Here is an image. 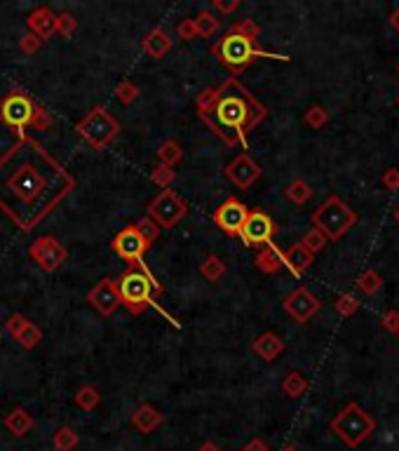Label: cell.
I'll use <instances>...</instances> for the list:
<instances>
[{
  "mask_svg": "<svg viewBox=\"0 0 399 451\" xmlns=\"http://www.w3.org/2000/svg\"><path fill=\"white\" fill-rule=\"evenodd\" d=\"M174 176H176V174H174V169H172V167H165V164H158V167H155V169L151 172L153 184H155V186H160L162 191L172 186Z\"/></svg>",
  "mask_w": 399,
  "mask_h": 451,
  "instance_id": "39",
  "label": "cell"
},
{
  "mask_svg": "<svg viewBox=\"0 0 399 451\" xmlns=\"http://www.w3.org/2000/svg\"><path fill=\"white\" fill-rule=\"evenodd\" d=\"M116 287H118L120 306H125L132 315H141L148 306H155V299L162 296V284L155 280L153 273L148 270L146 261L130 263V266L123 270V275L116 280ZM160 313L165 315L169 322H174V318H169L165 311Z\"/></svg>",
  "mask_w": 399,
  "mask_h": 451,
  "instance_id": "4",
  "label": "cell"
},
{
  "mask_svg": "<svg viewBox=\"0 0 399 451\" xmlns=\"http://www.w3.org/2000/svg\"><path fill=\"white\" fill-rule=\"evenodd\" d=\"M158 160L160 164H165V167H176L181 160H183V148L179 141H174V139H167V141H162L160 148H158Z\"/></svg>",
  "mask_w": 399,
  "mask_h": 451,
  "instance_id": "24",
  "label": "cell"
},
{
  "mask_svg": "<svg viewBox=\"0 0 399 451\" xmlns=\"http://www.w3.org/2000/svg\"><path fill=\"white\" fill-rule=\"evenodd\" d=\"M390 24H393V26L397 28V31H399V7H397V10H395L393 14H390Z\"/></svg>",
  "mask_w": 399,
  "mask_h": 451,
  "instance_id": "49",
  "label": "cell"
},
{
  "mask_svg": "<svg viewBox=\"0 0 399 451\" xmlns=\"http://www.w3.org/2000/svg\"><path fill=\"white\" fill-rule=\"evenodd\" d=\"M31 127H35L38 132H47L49 127H52V113H49L45 106L38 104V109H35V116H33V123Z\"/></svg>",
  "mask_w": 399,
  "mask_h": 451,
  "instance_id": "40",
  "label": "cell"
},
{
  "mask_svg": "<svg viewBox=\"0 0 399 451\" xmlns=\"http://www.w3.org/2000/svg\"><path fill=\"white\" fill-rule=\"evenodd\" d=\"M326 240L324 238V233H319L317 228H310L308 233L303 235V240H301V245L308 249V252H312V254H317V252H322V249L326 247Z\"/></svg>",
  "mask_w": 399,
  "mask_h": 451,
  "instance_id": "35",
  "label": "cell"
},
{
  "mask_svg": "<svg viewBox=\"0 0 399 451\" xmlns=\"http://www.w3.org/2000/svg\"><path fill=\"white\" fill-rule=\"evenodd\" d=\"M99 402H102V392L94 385H82V388H78L75 392V404L80 407L85 411H92L97 409Z\"/></svg>",
  "mask_w": 399,
  "mask_h": 451,
  "instance_id": "29",
  "label": "cell"
},
{
  "mask_svg": "<svg viewBox=\"0 0 399 451\" xmlns=\"http://www.w3.org/2000/svg\"><path fill=\"white\" fill-rule=\"evenodd\" d=\"M275 233H277L275 221L270 219L266 212L254 210L249 212L245 226H242L240 231V238L247 247H266V245H273Z\"/></svg>",
  "mask_w": 399,
  "mask_h": 451,
  "instance_id": "11",
  "label": "cell"
},
{
  "mask_svg": "<svg viewBox=\"0 0 399 451\" xmlns=\"http://www.w3.org/2000/svg\"><path fill=\"white\" fill-rule=\"evenodd\" d=\"M381 287H383V277L379 270H374V268L364 270V273L357 277V289L367 296H374L376 291H381Z\"/></svg>",
  "mask_w": 399,
  "mask_h": 451,
  "instance_id": "30",
  "label": "cell"
},
{
  "mask_svg": "<svg viewBox=\"0 0 399 451\" xmlns=\"http://www.w3.org/2000/svg\"><path fill=\"white\" fill-rule=\"evenodd\" d=\"M28 256H31L42 270L54 273V270H59L63 263L68 261V249L56 238H52V235H45V238H38L28 245Z\"/></svg>",
  "mask_w": 399,
  "mask_h": 451,
  "instance_id": "10",
  "label": "cell"
},
{
  "mask_svg": "<svg viewBox=\"0 0 399 451\" xmlns=\"http://www.w3.org/2000/svg\"><path fill=\"white\" fill-rule=\"evenodd\" d=\"M284 196H287V200H291L294 205H303L312 198V188L308 186V181L296 179V181H291L287 188H284Z\"/></svg>",
  "mask_w": 399,
  "mask_h": 451,
  "instance_id": "32",
  "label": "cell"
},
{
  "mask_svg": "<svg viewBox=\"0 0 399 451\" xmlns=\"http://www.w3.org/2000/svg\"><path fill=\"white\" fill-rule=\"evenodd\" d=\"M40 45H42V40H38L31 33L21 35V40H19V47H21V52H24V54H35L40 49Z\"/></svg>",
  "mask_w": 399,
  "mask_h": 451,
  "instance_id": "41",
  "label": "cell"
},
{
  "mask_svg": "<svg viewBox=\"0 0 399 451\" xmlns=\"http://www.w3.org/2000/svg\"><path fill=\"white\" fill-rule=\"evenodd\" d=\"M381 325H383V329H388V332L397 334L399 332V311H388L386 315H383Z\"/></svg>",
  "mask_w": 399,
  "mask_h": 451,
  "instance_id": "44",
  "label": "cell"
},
{
  "mask_svg": "<svg viewBox=\"0 0 399 451\" xmlns=\"http://www.w3.org/2000/svg\"><path fill=\"white\" fill-rule=\"evenodd\" d=\"M5 428L10 431L14 438H24V435L31 433L33 428V416L28 414L26 409H12L10 414L5 416Z\"/></svg>",
  "mask_w": 399,
  "mask_h": 451,
  "instance_id": "23",
  "label": "cell"
},
{
  "mask_svg": "<svg viewBox=\"0 0 399 451\" xmlns=\"http://www.w3.org/2000/svg\"><path fill=\"white\" fill-rule=\"evenodd\" d=\"M87 301H90V306L94 308L99 315H104V318H111V315L120 308V296H118L116 280H111V277H104V280H99L97 287L90 289Z\"/></svg>",
  "mask_w": 399,
  "mask_h": 451,
  "instance_id": "15",
  "label": "cell"
},
{
  "mask_svg": "<svg viewBox=\"0 0 399 451\" xmlns=\"http://www.w3.org/2000/svg\"><path fill=\"white\" fill-rule=\"evenodd\" d=\"M78 442H80V438H78V433L68 426H61L52 438V445L56 451H73L78 447Z\"/></svg>",
  "mask_w": 399,
  "mask_h": 451,
  "instance_id": "33",
  "label": "cell"
},
{
  "mask_svg": "<svg viewBox=\"0 0 399 451\" xmlns=\"http://www.w3.org/2000/svg\"><path fill=\"white\" fill-rule=\"evenodd\" d=\"M26 318H21L19 313H12L10 318H7V322H5V327H7V332H10L12 336H17L21 329H24V325H26Z\"/></svg>",
  "mask_w": 399,
  "mask_h": 451,
  "instance_id": "43",
  "label": "cell"
},
{
  "mask_svg": "<svg viewBox=\"0 0 399 451\" xmlns=\"http://www.w3.org/2000/svg\"><path fill=\"white\" fill-rule=\"evenodd\" d=\"M329 123V113L322 106H310L308 111H305V125H310L312 130H319V127H324Z\"/></svg>",
  "mask_w": 399,
  "mask_h": 451,
  "instance_id": "37",
  "label": "cell"
},
{
  "mask_svg": "<svg viewBox=\"0 0 399 451\" xmlns=\"http://www.w3.org/2000/svg\"><path fill=\"white\" fill-rule=\"evenodd\" d=\"M134 231L139 233V238L144 240V245L146 247H151L155 240L160 238V231L162 228L155 224V221L151 219V217H144V219H139L137 224H134Z\"/></svg>",
  "mask_w": 399,
  "mask_h": 451,
  "instance_id": "31",
  "label": "cell"
},
{
  "mask_svg": "<svg viewBox=\"0 0 399 451\" xmlns=\"http://www.w3.org/2000/svg\"><path fill=\"white\" fill-rule=\"evenodd\" d=\"M252 348H254V353L261 357V360L273 362L284 353V341L275 332H263L261 336H256V339H254Z\"/></svg>",
  "mask_w": 399,
  "mask_h": 451,
  "instance_id": "19",
  "label": "cell"
},
{
  "mask_svg": "<svg viewBox=\"0 0 399 451\" xmlns=\"http://www.w3.org/2000/svg\"><path fill=\"white\" fill-rule=\"evenodd\" d=\"M331 433H336L348 447H360L369 435L376 431V421L372 414H367L357 402H350L338 411V416L331 421Z\"/></svg>",
  "mask_w": 399,
  "mask_h": 451,
  "instance_id": "6",
  "label": "cell"
},
{
  "mask_svg": "<svg viewBox=\"0 0 399 451\" xmlns=\"http://www.w3.org/2000/svg\"><path fill=\"white\" fill-rule=\"evenodd\" d=\"M116 97H118L125 106H130V104H134V99L139 97V88H137V85H134L132 80H120V83L116 85Z\"/></svg>",
  "mask_w": 399,
  "mask_h": 451,
  "instance_id": "38",
  "label": "cell"
},
{
  "mask_svg": "<svg viewBox=\"0 0 399 451\" xmlns=\"http://www.w3.org/2000/svg\"><path fill=\"white\" fill-rule=\"evenodd\" d=\"M214 7H219L223 14H231L240 7V0H231V3H226V0H214Z\"/></svg>",
  "mask_w": 399,
  "mask_h": 451,
  "instance_id": "46",
  "label": "cell"
},
{
  "mask_svg": "<svg viewBox=\"0 0 399 451\" xmlns=\"http://www.w3.org/2000/svg\"><path fill=\"white\" fill-rule=\"evenodd\" d=\"M242 451H268V445H266V440L254 438V440H249L245 447H242Z\"/></svg>",
  "mask_w": 399,
  "mask_h": 451,
  "instance_id": "47",
  "label": "cell"
},
{
  "mask_svg": "<svg viewBox=\"0 0 399 451\" xmlns=\"http://www.w3.org/2000/svg\"><path fill=\"white\" fill-rule=\"evenodd\" d=\"M395 221H397V224H399V207H397V210H395Z\"/></svg>",
  "mask_w": 399,
  "mask_h": 451,
  "instance_id": "50",
  "label": "cell"
},
{
  "mask_svg": "<svg viewBox=\"0 0 399 451\" xmlns=\"http://www.w3.org/2000/svg\"><path fill=\"white\" fill-rule=\"evenodd\" d=\"M75 176L33 137H21L0 155V212L31 233L70 193Z\"/></svg>",
  "mask_w": 399,
  "mask_h": 451,
  "instance_id": "1",
  "label": "cell"
},
{
  "mask_svg": "<svg viewBox=\"0 0 399 451\" xmlns=\"http://www.w3.org/2000/svg\"><path fill=\"white\" fill-rule=\"evenodd\" d=\"M197 451H221L216 445H214V442H209V440H207V442H202V445H200V449Z\"/></svg>",
  "mask_w": 399,
  "mask_h": 451,
  "instance_id": "48",
  "label": "cell"
},
{
  "mask_svg": "<svg viewBox=\"0 0 399 451\" xmlns=\"http://www.w3.org/2000/svg\"><path fill=\"white\" fill-rule=\"evenodd\" d=\"M78 31V19L70 12H59L56 14V33L63 38H73Z\"/></svg>",
  "mask_w": 399,
  "mask_h": 451,
  "instance_id": "34",
  "label": "cell"
},
{
  "mask_svg": "<svg viewBox=\"0 0 399 451\" xmlns=\"http://www.w3.org/2000/svg\"><path fill=\"white\" fill-rule=\"evenodd\" d=\"M188 205L179 193L172 188H165L148 203V217H151L160 228H174L186 217Z\"/></svg>",
  "mask_w": 399,
  "mask_h": 451,
  "instance_id": "9",
  "label": "cell"
},
{
  "mask_svg": "<svg viewBox=\"0 0 399 451\" xmlns=\"http://www.w3.org/2000/svg\"><path fill=\"white\" fill-rule=\"evenodd\" d=\"M305 390H308V381H305V376L301 374V371H289V374L284 376L282 392L287 397L296 399V397H301Z\"/></svg>",
  "mask_w": 399,
  "mask_h": 451,
  "instance_id": "27",
  "label": "cell"
},
{
  "mask_svg": "<svg viewBox=\"0 0 399 451\" xmlns=\"http://www.w3.org/2000/svg\"><path fill=\"white\" fill-rule=\"evenodd\" d=\"M249 217V210L245 203H240L238 198H228L226 203H221L214 212V224H216L226 235H240L242 226Z\"/></svg>",
  "mask_w": 399,
  "mask_h": 451,
  "instance_id": "13",
  "label": "cell"
},
{
  "mask_svg": "<svg viewBox=\"0 0 399 451\" xmlns=\"http://www.w3.org/2000/svg\"><path fill=\"white\" fill-rule=\"evenodd\" d=\"M193 24H195L197 38H207V40H209V38H214V35L219 33V19L214 17L209 10L197 12L195 19H193Z\"/></svg>",
  "mask_w": 399,
  "mask_h": 451,
  "instance_id": "25",
  "label": "cell"
},
{
  "mask_svg": "<svg viewBox=\"0 0 399 451\" xmlns=\"http://www.w3.org/2000/svg\"><path fill=\"white\" fill-rule=\"evenodd\" d=\"M284 451H296L294 447H287V449H284Z\"/></svg>",
  "mask_w": 399,
  "mask_h": 451,
  "instance_id": "51",
  "label": "cell"
},
{
  "mask_svg": "<svg viewBox=\"0 0 399 451\" xmlns=\"http://www.w3.org/2000/svg\"><path fill=\"white\" fill-rule=\"evenodd\" d=\"M259 176H261V164L249 153H240L226 167V179H231V181L242 191L252 188V186L259 181Z\"/></svg>",
  "mask_w": 399,
  "mask_h": 451,
  "instance_id": "14",
  "label": "cell"
},
{
  "mask_svg": "<svg viewBox=\"0 0 399 451\" xmlns=\"http://www.w3.org/2000/svg\"><path fill=\"white\" fill-rule=\"evenodd\" d=\"M165 423V416L155 409L153 404H139L137 409L132 411V426L137 428L141 435H151L153 431Z\"/></svg>",
  "mask_w": 399,
  "mask_h": 451,
  "instance_id": "18",
  "label": "cell"
},
{
  "mask_svg": "<svg viewBox=\"0 0 399 451\" xmlns=\"http://www.w3.org/2000/svg\"><path fill=\"white\" fill-rule=\"evenodd\" d=\"M111 247H113V252L120 256V259H125V261H130V263L144 261V254H146V249H148L144 245V240L139 238V233L134 231V226L123 228V231H120L116 238H113Z\"/></svg>",
  "mask_w": 399,
  "mask_h": 451,
  "instance_id": "16",
  "label": "cell"
},
{
  "mask_svg": "<svg viewBox=\"0 0 399 451\" xmlns=\"http://www.w3.org/2000/svg\"><path fill=\"white\" fill-rule=\"evenodd\" d=\"M383 186H386L388 191H399V169L397 167H390L386 174L381 176Z\"/></svg>",
  "mask_w": 399,
  "mask_h": 451,
  "instance_id": "45",
  "label": "cell"
},
{
  "mask_svg": "<svg viewBox=\"0 0 399 451\" xmlns=\"http://www.w3.org/2000/svg\"><path fill=\"white\" fill-rule=\"evenodd\" d=\"M195 111L197 118L228 146H247V134L268 118L266 106L235 76H228L219 88L200 92Z\"/></svg>",
  "mask_w": 399,
  "mask_h": 451,
  "instance_id": "2",
  "label": "cell"
},
{
  "mask_svg": "<svg viewBox=\"0 0 399 451\" xmlns=\"http://www.w3.org/2000/svg\"><path fill=\"white\" fill-rule=\"evenodd\" d=\"M75 130L90 146H94L97 150H104L111 141H116V137L120 134V123L104 106H97V109H92L87 116L75 125Z\"/></svg>",
  "mask_w": 399,
  "mask_h": 451,
  "instance_id": "7",
  "label": "cell"
},
{
  "mask_svg": "<svg viewBox=\"0 0 399 451\" xmlns=\"http://www.w3.org/2000/svg\"><path fill=\"white\" fill-rule=\"evenodd\" d=\"M200 273H202L204 280H209V282H219L221 277L226 275V263L221 261V256L209 254L202 263H200Z\"/></svg>",
  "mask_w": 399,
  "mask_h": 451,
  "instance_id": "28",
  "label": "cell"
},
{
  "mask_svg": "<svg viewBox=\"0 0 399 451\" xmlns=\"http://www.w3.org/2000/svg\"><path fill=\"white\" fill-rule=\"evenodd\" d=\"M333 306H336V313L340 315V318H350V315H355L360 311V301L352 294H338Z\"/></svg>",
  "mask_w": 399,
  "mask_h": 451,
  "instance_id": "36",
  "label": "cell"
},
{
  "mask_svg": "<svg viewBox=\"0 0 399 451\" xmlns=\"http://www.w3.org/2000/svg\"><path fill=\"white\" fill-rule=\"evenodd\" d=\"M256 268L261 270V273H268V275H273L277 273V270H282L284 268V259H282V252L277 249L275 245H266V247H261V252L256 254Z\"/></svg>",
  "mask_w": 399,
  "mask_h": 451,
  "instance_id": "22",
  "label": "cell"
},
{
  "mask_svg": "<svg viewBox=\"0 0 399 451\" xmlns=\"http://www.w3.org/2000/svg\"><path fill=\"white\" fill-rule=\"evenodd\" d=\"M319 308H322V301L312 294L308 287H298L284 299V313L294 322H298V325L310 322L319 313Z\"/></svg>",
  "mask_w": 399,
  "mask_h": 451,
  "instance_id": "12",
  "label": "cell"
},
{
  "mask_svg": "<svg viewBox=\"0 0 399 451\" xmlns=\"http://www.w3.org/2000/svg\"><path fill=\"white\" fill-rule=\"evenodd\" d=\"M397 104H399V97H397Z\"/></svg>",
  "mask_w": 399,
  "mask_h": 451,
  "instance_id": "52",
  "label": "cell"
},
{
  "mask_svg": "<svg viewBox=\"0 0 399 451\" xmlns=\"http://www.w3.org/2000/svg\"><path fill=\"white\" fill-rule=\"evenodd\" d=\"M14 341H17L21 348L33 350V348L40 346V341H42V329H40L38 325H35V322L28 320L26 325H24V329H21V332H19L17 336H14Z\"/></svg>",
  "mask_w": 399,
  "mask_h": 451,
  "instance_id": "26",
  "label": "cell"
},
{
  "mask_svg": "<svg viewBox=\"0 0 399 451\" xmlns=\"http://www.w3.org/2000/svg\"><path fill=\"white\" fill-rule=\"evenodd\" d=\"M397 71H399V66H397Z\"/></svg>",
  "mask_w": 399,
  "mask_h": 451,
  "instance_id": "54",
  "label": "cell"
},
{
  "mask_svg": "<svg viewBox=\"0 0 399 451\" xmlns=\"http://www.w3.org/2000/svg\"><path fill=\"white\" fill-rule=\"evenodd\" d=\"M35 109H38V104H35L31 97L19 90H12L10 95H5L0 99V123L17 132L21 139V137H26L24 134L26 127H31V123H33Z\"/></svg>",
  "mask_w": 399,
  "mask_h": 451,
  "instance_id": "8",
  "label": "cell"
},
{
  "mask_svg": "<svg viewBox=\"0 0 399 451\" xmlns=\"http://www.w3.org/2000/svg\"><path fill=\"white\" fill-rule=\"evenodd\" d=\"M355 224H357V214L338 196L326 198L324 203L312 212V228L324 233L326 240H340Z\"/></svg>",
  "mask_w": 399,
  "mask_h": 451,
  "instance_id": "5",
  "label": "cell"
},
{
  "mask_svg": "<svg viewBox=\"0 0 399 451\" xmlns=\"http://www.w3.org/2000/svg\"><path fill=\"white\" fill-rule=\"evenodd\" d=\"M141 47H144V52L148 56H153V59H162V56H167V52L172 49V38H169L162 28H153V31L141 40Z\"/></svg>",
  "mask_w": 399,
  "mask_h": 451,
  "instance_id": "21",
  "label": "cell"
},
{
  "mask_svg": "<svg viewBox=\"0 0 399 451\" xmlns=\"http://www.w3.org/2000/svg\"><path fill=\"white\" fill-rule=\"evenodd\" d=\"M176 33H179L181 40H195L197 38V31H195L193 19H183L181 24L176 26Z\"/></svg>",
  "mask_w": 399,
  "mask_h": 451,
  "instance_id": "42",
  "label": "cell"
},
{
  "mask_svg": "<svg viewBox=\"0 0 399 451\" xmlns=\"http://www.w3.org/2000/svg\"><path fill=\"white\" fill-rule=\"evenodd\" d=\"M397 336H399V332H397Z\"/></svg>",
  "mask_w": 399,
  "mask_h": 451,
  "instance_id": "53",
  "label": "cell"
},
{
  "mask_svg": "<svg viewBox=\"0 0 399 451\" xmlns=\"http://www.w3.org/2000/svg\"><path fill=\"white\" fill-rule=\"evenodd\" d=\"M259 35H261V26L256 24L254 19H240L223 33V38H219L216 42H214L211 54L216 56V59L223 64V66L231 71L235 78H238L252 61L261 59V56L263 59H277V61L289 59V56L273 54V52L261 49L259 45H256Z\"/></svg>",
  "mask_w": 399,
  "mask_h": 451,
  "instance_id": "3",
  "label": "cell"
},
{
  "mask_svg": "<svg viewBox=\"0 0 399 451\" xmlns=\"http://www.w3.org/2000/svg\"><path fill=\"white\" fill-rule=\"evenodd\" d=\"M26 24H28L31 35H35L38 40L45 42L56 33V14L49 10V7H38V10H33L28 14Z\"/></svg>",
  "mask_w": 399,
  "mask_h": 451,
  "instance_id": "17",
  "label": "cell"
},
{
  "mask_svg": "<svg viewBox=\"0 0 399 451\" xmlns=\"http://www.w3.org/2000/svg\"><path fill=\"white\" fill-rule=\"evenodd\" d=\"M282 259H284V266H287L294 275H303L305 270L312 266V261H315V254L308 252L301 242H296V245H291L287 252H282Z\"/></svg>",
  "mask_w": 399,
  "mask_h": 451,
  "instance_id": "20",
  "label": "cell"
}]
</instances>
